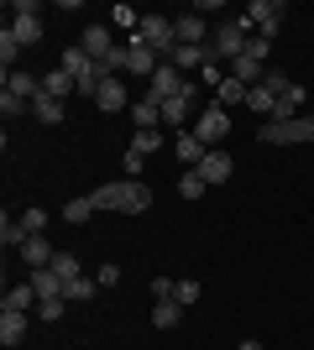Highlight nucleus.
Wrapping results in <instances>:
<instances>
[{"mask_svg":"<svg viewBox=\"0 0 314 350\" xmlns=\"http://www.w3.org/2000/svg\"><path fill=\"white\" fill-rule=\"evenodd\" d=\"M90 204H94V215H100V209H110V215H147L152 189L142 178H120V183H100V189L90 193Z\"/></svg>","mask_w":314,"mask_h":350,"instance_id":"nucleus-1","label":"nucleus"},{"mask_svg":"<svg viewBox=\"0 0 314 350\" xmlns=\"http://www.w3.org/2000/svg\"><path fill=\"white\" fill-rule=\"evenodd\" d=\"M257 31H252V21L246 16H236V21H220L215 27V37H209V53L215 58H225V63H236L241 53H246V42H252Z\"/></svg>","mask_w":314,"mask_h":350,"instance_id":"nucleus-2","label":"nucleus"},{"mask_svg":"<svg viewBox=\"0 0 314 350\" xmlns=\"http://www.w3.org/2000/svg\"><path fill=\"white\" fill-rule=\"evenodd\" d=\"M136 37L157 53V58H168L173 47H179V37H173V16H142V27H136Z\"/></svg>","mask_w":314,"mask_h":350,"instance_id":"nucleus-3","label":"nucleus"},{"mask_svg":"<svg viewBox=\"0 0 314 350\" xmlns=\"http://www.w3.org/2000/svg\"><path fill=\"white\" fill-rule=\"evenodd\" d=\"M283 16H288V5L283 0H252V5H246V21H252L257 27V37H278V27H283Z\"/></svg>","mask_w":314,"mask_h":350,"instance_id":"nucleus-4","label":"nucleus"},{"mask_svg":"<svg viewBox=\"0 0 314 350\" xmlns=\"http://www.w3.org/2000/svg\"><path fill=\"white\" fill-rule=\"evenodd\" d=\"M194 136H199V142L209 146V152H215V146H220L225 136H231V110H220V105H209L205 116L194 120Z\"/></svg>","mask_w":314,"mask_h":350,"instance_id":"nucleus-5","label":"nucleus"},{"mask_svg":"<svg viewBox=\"0 0 314 350\" xmlns=\"http://www.w3.org/2000/svg\"><path fill=\"white\" fill-rule=\"evenodd\" d=\"M183 89H189V79H179V68H173V63H163V68L152 73L147 79V100H173V94H183Z\"/></svg>","mask_w":314,"mask_h":350,"instance_id":"nucleus-6","label":"nucleus"},{"mask_svg":"<svg viewBox=\"0 0 314 350\" xmlns=\"http://www.w3.org/2000/svg\"><path fill=\"white\" fill-rule=\"evenodd\" d=\"M31 288H37V304H58L63 298V288H68V282L58 278V272H53V267H37V272H31Z\"/></svg>","mask_w":314,"mask_h":350,"instance_id":"nucleus-7","label":"nucleus"},{"mask_svg":"<svg viewBox=\"0 0 314 350\" xmlns=\"http://www.w3.org/2000/svg\"><path fill=\"white\" fill-rule=\"evenodd\" d=\"M79 47H84V53H90V58L100 63V58H110V53H116V37H110V27H100V21H94V27H84Z\"/></svg>","mask_w":314,"mask_h":350,"instance_id":"nucleus-8","label":"nucleus"},{"mask_svg":"<svg viewBox=\"0 0 314 350\" xmlns=\"http://www.w3.org/2000/svg\"><path fill=\"white\" fill-rule=\"evenodd\" d=\"M21 340H27V314L21 308H0V345L16 350Z\"/></svg>","mask_w":314,"mask_h":350,"instance_id":"nucleus-9","label":"nucleus"},{"mask_svg":"<svg viewBox=\"0 0 314 350\" xmlns=\"http://www.w3.org/2000/svg\"><path fill=\"white\" fill-rule=\"evenodd\" d=\"M42 94H53V100H68V94H79V84H74V73L63 68V63H53V68L42 73Z\"/></svg>","mask_w":314,"mask_h":350,"instance_id":"nucleus-10","label":"nucleus"},{"mask_svg":"<svg viewBox=\"0 0 314 350\" xmlns=\"http://www.w3.org/2000/svg\"><path fill=\"white\" fill-rule=\"evenodd\" d=\"M199 173H205V183H225V178L236 173V162H231V152H205V162H199Z\"/></svg>","mask_w":314,"mask_h":350,"instance_id":"nucleus-11","label":"nucleus"},{"mask_svg":"<svg viewBox=\"0 0 314 350\" xmlns=\"http://www.w3.org/2000/svg\"><path fill=\"white\" fill-rule=\"evenodd\" d=\"M53 256H58V251L47 246V235H27V241H21V262H27L31 272H37V267H53Z\"/></svg>","mask_w":314,"mask_h":350,"instance_id":"nucleus-12","label":"nucleus"},{"mask_svg":"<svg viewBox=\"0 0 314 350\" xmlns=\"http://www.w3.org/2000/svg\"><path fill=\"white\" fill-rule=\"evenodd\" d=\"M189 105H194V84L183 89V94H173V100H163V126L183 131V120H189Z\"/></svg>","mask_w":314,"mask_h":350,"instance_id":"nucleus-13","label":"nucleus"},{"mask_svg":"<svg viewBox=\"0 0 314 350\" xmlns=\"http://www.w3.org/2000/svg\"><path fill=\"white\" fill-rule=\"evenodd\" d=\"M163 63H173V68H209L215 53H209V47H173Z\"/></svg>","mask_w":314,"mask_h":350,"instance_id":"nucleus-14","label":"nucleus"},{"mask_svg":"<svg viewBox=\"0 0 314 350\" xmlns=\"http://www.w3.org/2000/svg\"><path fill=\"white\" fill-rule=\"evenodd\" d=\"M58 63H63L68 73H74V84H79V79H90V73L100 68V63H94V58H90V53H84L79 42H74V47H63V58H58Z\"/></svg>","mask_w":314,"mask_h":350,"instance_id":"nucleus-15","label":"nucleus"},{"mask_svg":"<svg viewBox=\"0 0 314 350\" xmlns=\"http://www.w3.org/2000/svg\"><path fill=\"white\" fill-rule=\"evenodd\" d=\"M11 37L21 47H37L42 42V16H11Z\"/></svg>","mask_w":314,"mask_h":350,"instance_id":"nucleus-16","label":"nucleus"},{"mask_svg":"<svg viewBox=\"0 0 314 350\" xmlns=\"http://www.w3.org/2000/svg\"><path fill=\"white\" fill-rule=\"evenodd\" d=\"M5 89H11V94H21V100H37V94H42V79H37V73H27V68H11V73H5Z\"/></svg>","mask_w":314,"mask_h":350,"instance_id":"nucleus-17","label":"nucleus"},{"mask_svg":"<svg viewBox=\"0 0 314 350\" xmlns=\"http://www.w3.org/2000/svg\"><path fill=\"white\" fill-rule=\"evenodd\" d=\"M94 105H100V110H126V105H131V94H126V84H120V79H105L100 94H94Z\"/></svg>","mask_w":314,"mask_h":350,"instance_id":"nucleus-18","label":"nucleus"},{"mask_svg":"<svg viewBox=\"0 0 314 350\" xmlns=\"http://www.w3.org/2000/svg\"><path fill=\"white\" fill-rule=\"evenodd\" d=\"M31 116L42 120V126H63L68 110H63V100H53V94H37V100H31Z\"/></svg>","mask_w":314,"mask_h":350,"instance_id":"nucleus-19","label":"nucleus"},{"mask_svg":"<svg viewBox=\"0 0 314 350\" xmlns=\"http://www.w3.org/2000/svg\"><path fill=\"white\" fill-rule=\"evenodd\" d=\"M173 146H179V157L189 162V167H199V162H205V152H209V146L199 142L194 131H179V136H173Z\"/></svg>","mask_w":314,"mask_h":350,"instance_id":"nucleus-20","label":"nucleus"},{"mask_svg":"<svg viewBox=\"0 0 314 350\" xmlns=\"http://www.w3.org/2000/svg\"><path fill=\"white\" fill-rule=\"evenodd\" d=\"M215 105H220V110H231V105H246V84H236V79L225 73L220 89H215Z\"/></svg>","mask_w":314,"mask_h":350,"instance_id":"nucleus-21","label":"nucleus"},{"mask_svg":"<svg viewBox=\"0 0 314 350\" xmlns=\"http://www.w3.org/2000/svg\"><path fill=\"white\" fill-rule=\"evenodd\" d=\"M179 314H183L179 298H163V304H152V324H157V329H173V324H179Z\"/></svg>","mask_w":314,"mask_h":350,"instance_id":"nucleus-22","label":"nucleus"},{"mask_svg":"<svg viewBox=\"0 0 314 350\" xmlns=\"http://www.w3.org/2000/svg\"><path fill=\"white\" fill-rule=\"evenodd\" d=\"M21 241H27V225L5 215V219H0V246H5V251H21Z\"/></svg>","mask_w":314,"mask_h":350,"instance_id":"nucleus-23","label":"nucleus"},{"mask_svg":"<svg viewBox=\"0 0 314 350\" xmlns=\"http://www.w3.org/2000/svg\"><path fill=\"white\" fill-rule=\"evenodd\" d=\"M272 105H278V94H272L267 84L246 89V110H257V116H272Z\"/></svg>","mask_w":314,"mask_h":350,"instance_id":"nucleus-24","label":"nucleus"},{"mask_svg":"<svg viewBox=\"0 0 314 350\" xmlns=\"http://www.w3.org/2000/svg\"><path fill=\"white\" fill-rule=\"evenodd\" d=\"M0 308H21V314H27V308H37V288H31V282H21V288H11L5 293V304Z\"/></svg>","mask_w":314,"mask_h":350,"instance_id":"nucleus-25","label":"nucleus"},{"mask_svg":"<svg viewBox=\"0 0 314 350\" xmlns=\"http://www.w3.org/2000/svg\"><path fill=\"white\" fill-rule=\"evenodd\" d=\"M53 272H58L63 282H74V278H84V267H79V256H74V251H58V256H53Z\"/></svg>","mask_w":314,"mask_h":350,"instance_id":"nucleus-26","label":"nucleus"},{"mask_svg":"<svg viewBox=\"0 0 314 350\" xmlns=\"http://www.w3.org/2000/svg\"><path fill=\"white\" fill-rule=\"evenodd\" d=\"M90 215H94L90 199H68V204H63V225H90Z\"/></svg>","mask_w":314,"mask_h":350,"instance_id":"nucleus-27","label":"nucleus"},{"mask_svg":"<svg viewBox=\"0 0 314 350\" xmlns=\"http://www.w3.org/2000/svg\"><path fill=\"white\" fill-rule=\"evenodd\" d=\"M205 189H209V183H205V173H199V167H189V173L179 178V193H183V199H205Z\"/></svg>","mask_w":314,"mask_h":350,"instance_id":"nucleus-28","label":"nucleus"},{"mask_svg":"<svg viewBox=\"0 0 314 350\" xmlns=\"http://www.w3.org/2000/svg\"><path fill=\"white\" fill-rule=\"evenodd\" d=\"M157 146H168L163 131H136V136H131V152H142V157H152Z\"/></svg>","mask_w":314,"mask_h":350,"instance_id":"nucleus-29","label":"nucleus"},{"mask_svg":"<svg viewBox=\"0 0 314 350\" xmlns=\"http://www.w3.org/2000/svg\"><path fill=\"white\" fill-rule=\"evenodd\" d=\"M27 110H31V100H21V94H11V89H0V116H5V120L27 116Z\"/></svg>","mask_w":314,"mask_h":350,"instance_id":"nucleus-30","label":"nucleus"},{"mask_svg":"<svg viewBox=\"0 0 314 350\" xmlns=\"http://www.w3.org/2000/svg\"><path fill=\"white\" fill-rule=\"evenodd\" d=\"M16 58H21V42H16L11 27H5V31H0V63H5V73L16 68Z\"/></svg>","mask_w":314,"mask_h":350,"instance_id":"nucleus-31","label":"nucleus"},{"mask_svg":"<svg viewBox=\"0 0 314 350\" xmlns=\"http://www.w3.org/2000/svg\"><path fill=\"white\" fill-rule=\"evenodd\" d=\"M63 298H68V304H90V298H94V282L90 278H74L68 288H63Z\"/></svg>","mask_w":314,"mask_h":350,"instance_id":"nucleus-32","label":"nucleus"},{"mask_svg":"<svg viewBox=\"0 0 314 350\" xmlns=\"http://www.w3.org/2000/svg\"><path fill=\"white\" fill-rule=\"evenodd\" d=\"M199 293H205V288H199L194 278H179V282H173V298H179V304H199Z\"/></svg>","mask_w":314,"mask_h":350,"instance_id":"nucleus-33","label":"nucleus"},{"mask_svg":"<svg viewBox=\"0 0 314 350\" xmlns=\"http://www.w3.org/2000/svg\"><path fill=\"white\" fill-rule=\"evenodd\" d=\"M110 21H116V27H131V31L142 27V16H136L131 5H110Z\"/></svg>","mask_w":314,"mask_h":350,"instance_id":"nucleus-34","label":"nucleus"},{"mask_svg":"<svg viewBox=\"0 0 314 350\" xmlns=\"http://www.w3.org/2000/svg\"><path fill=\"white\" fill-rule=\"evenodd\" d=\"M262 84H267L272 94H288V89H293V79H288L283 68H267V79H262Z\"/></svg>","mask_w":314,"mask_h":350,"instance_id":"nucleus-35","label":"nucleus"},{"mask_svg":"<svg viewBox=\"0 0 314 350\" xmlns=\"http://www.w3.org/2000/svg\"><path fill=\"white\" fill-rule=\"evenodd\" d=\"M21 225H27V235H42V230H47V209H27V215H21Z\"/></svg>","mask_w":314,"mask_h":350,"instance_id":"nucleus-36","label":"nucleus"},{"mask_svg":"<svg viewBox=\"0 0 314 350\" xmlns=\"http://www.w3.org/2000/svg\"><path fill=\"white\" fill-rule=\"evenodd\" d=\"M63 308H68V298H58V304H37V319H42V324H58Z\"/></svg>","mask_w":314,"mask_h":350,"instance_id":"nucleus-37","label":"nucleus"},{"mask_svg":"<svg viewBox=\"0 0 314 350\" xmlns=\"http://www.w3.org/2000/svg\"><path fill=\"white\" fill-rule=\"evenodd\" d=\"M163 298H173V278H152V304H163Z\"/></svg>","mask_w":314,"mask_h":350,"instance_id":"nucleus-38","label":"nucleus"},{"mask_svg":"<svg viewBox=\"0 0 314 350\" xmlns=\"http://www.w3.org/2000/svg\"><path fill=\"white\" fill-rule=\"evenodd\" d=\"M94 282H100V288H116V282H120V267H110V262H105L100 272H94Z\"/></svg>","mask_w":314,"mask_h":350,"instance_id":"nucleus-39","label":"nucleus"},{"mask_svg":"<svg viewBox=\"0 0 314 350\" xmlns=\"http://www.w3.org/2000/svg\"><path fill=\"white\" fill-rule=\"evenodd\" d=\"M142 162H147V157H142V152H131V146H126V178H142Z\"/></svg>","mask_w":314,"mask_h":350,"instance_id":"nucleus-40","label":"nucleus"},{"mask_svg":"<svg viewBox=\"0 0 314 350\" xmlns=\"http://www.w3.org/2000/svg\"><path fill=\"white\" fill-rule=\"evenodd\" d=\"M11 16H42V5H37V0H16Z\"/></svg>","mask_w":314,"mask_h":350,"instance_id":"nucleus-41","label":"nucleus"},{"mask_svg":"<svg viewBox=\"0 0 314 350\" xmlns=\"http://www.w3.org/2000/svg\"><path fill=\"white\" fill-rule=\"evenodd\" d=\"M236 350H262V340H241V345Z\"/></svg>","mask_w":314,"mask_h":350,"instance_id":"nucleus-42","label":"nucleus"}]
</instances>
